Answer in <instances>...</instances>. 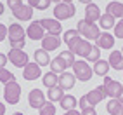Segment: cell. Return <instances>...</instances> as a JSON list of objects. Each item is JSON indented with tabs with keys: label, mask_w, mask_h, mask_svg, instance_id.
I'll return each instance as SVG.
<instances>
[{
	"label": "cell",
	"mask_w": 123,
	"mask_h": 115,
	"mask_svg": "<svg viewBox=\"0 0 123 115\" xmlns=\"http://www.w3.org/2000/svg\"><path fill=\"white\" fill-rule=\"evenodd\" d=\"M12 16L18 21H30L31 18H33V7H30L28 4H23L21 7H18V9L12 11Z\"/></svg>",
	"instance_id": "cell-12"
},
{
	"label": "cell",
	"mask_w": 123,
	"mask_h": 115,
	"mask_svg": "<svg viewBox=\"0 0 123 115\" xmlns=\"http://www.w3.org/2000/svg\"><path fill=\"white\" fill-rule=\"evenodd\" d=\"M108 63L113 70L123 72V54H121V51H111V54L108 58Z\"/></svg>",
	"instance_id": "cell-18"
},
{
	"label": "cell",
	"mask_w": 123,
	"mask_h": 115,
	"mask_svg": "<svg viewBox=\"0 0 123 115\" xmlns=\"http://www.w3.org/2000/svg\"><path fill=\"white\" fill-rule=\"evenodd\" d=\"M64 115H81V112H76V110H68Z\"/></svg>",
	"instance_id": "cell-42"
},
{
	"label": "cell",
	"mask_w": 123,
	"mask_h": 115,
	"mask_svg": "<svg viewBox=\"0 0 123 115\" xmlns=\"http://www.w3.org/2000/svg\"><path fill=\"white\" fill-rule=\"evenodd\" d=\"M121 106L123 105H121L120 100H109L106 108H108V113L109 115H121Z\"/></svg>",
	"instance_id": "cell-28"
},
{
	"label": "cell",
	"mask_w": 123,
	"mask_h": 115,
	"mask_svg": "<svg viewBox=\"0 0 123 115\" xmlns=\"http://www.w3.org/2000/svg\"><path fill=\"white\" fill-rule=\"evenodd\" d=\"M12 115H23V113H21V112H16V113H12Z\"/></svg>",
	"instance_id": "cell-48"
},
{
	"label": "cell",
	"mask_w": 123,
	"mask_h": 115,
	"mask_svg": "<svg viewBox=\"0 0 123 115\" xmlns=\"http://www.w3.org/2000/svg\"><path fill=\"white\" fill-rule=\"evenodd\" d=\"M90 51H92V44H90L88 40L81 38L80 42H78V45L75 47V51H73V54H78V56H81V58H87Z\"/></svg>",
	"instance_id": "cell-22"
},
{
	"label": "cell",
	"mask_w": 123,
	"mask_h": 115,
	"mask_svg": "<svg viewBox=\"0 0 123 115\" xmlns=\"http://www.w3.org/2000/svg\"><path fill=\"white\" fill-rule=\"evenodd\" d=\"M52 2H54V4H59V2H61V0H52Z\"/></svg>",
	"instance_id": "cell-49"
},
{
	"label": "cell",
	"mask_w": 123,
	"mask_h": 115,
	"mask_svg": "<svg viewBox=\"0 0 123 115\" xmlns=\"http://www.w3.org/2000/svg\"><path fill=\"white\" fill-rule=\"evenodd\" d=\"M78 33L81 35V38H85V40H97L101 37V28H99V24H95V23H88L85 19H81L78 21Z\"/></svg>",
	"instance_id": "cell-2"
},
{
	"label": "cell",
	"mask_w": 123,
	"mask_h": 115,
	"mask_svg": "<svg viewBox=\"0 0 123 115\" xmlns=\"http://www.w3.org/2000/svg\"><path fill=\"white\" fill-rule=\"evenodd\" d=\"M114 35H116V38H123V19L116 21V24H114Z\"/></svg>",
	"instance_id": "cell-34"
},
{
	"label": "cell",
	"mask_w": 123,
	"mask_h": 115,
	"mask_svg": "<svg viewBox=\"0 0 123 115\" xmlns=\"http://www.w3.org/2000/svg\"><path fill=\"white\" fill-rule=\"evenodd\" d=\"M45 103H47V101H45V94H43V91H40V89H31L30 94H28V105L31 106V108L40 110Z\"/></svg>",
	"instance_id": "cell-8"
},
{
	"label": "cell",
	"mask_w": 123,
	"mask_h": 115,
	"mask_svg": "<svg viewBox=\"0 0 123 115\" xmlns=\"http://www.w3.org/2000/svg\"><path fill=\"white\" fill-rule=\"evenodd\" d=\"M109 63L106 61V59H99V61H95L94 63V73L95 75H99V77H108V72H109Z\"/></svg>",
	"instance_id": "cell-23"
},
{
	"label": "cell",
	"mask_w": 123,
	"mask_h": 115,
	"mask_svg": "<svg viewBox=\"0 0 123 115\" xmlns=\"http://www.w3.org/2000/svg\"><path fill=\"white\" fill-rule=\"evenodd\" d=\"M42 82L47 89H52V87H57L59 86V77H57V73L54 72H47L45 75H42Z\"/></svg>",
	"instance_id": "cell-24"
},
{
	"label": "cell",
	"mask_w": 123,
	"mask_h": 115,
	"mask_svg": "<svg viewBox=\"0 0 123 115\" xmlns=\"http://www.w3.org/2000/svg\"><path fill=\"white\" fill-rule=\"evenodd\" d=\"M87 63H95V61H99L101 59V49L97 47V45H92V51L88 52V56L85 58Z\"/></svg>",
	"instance_id": "cell-30"
},
{
	"label": "cell",
	"mask_w": 123,
	"mask_h": 115,
	"mask_svg": "<svg viewBox=\"0 0 123 115\" xmlns=\"http://www.w3.org/2000/svg\"><path fill=\"white\" fill-rule=\"evenodd\" d=\"M78 106H80L81 110H87V108L92 106V105H90V101H88V98H87V94H83V96L78 100Z\"/></svg>",
	"instance_id": "cell-35"
},
{
	"label": "cell",
	"mask_w": 123,
	"mask_h": 115,
	"mask_svg": "<svg viewBox=\"0 0 123 115\" xmlns=\"http://www.w3.org/2000/svg\"><path fill=\"white\" fill-rule=\"evenodd\" d=\"M4 11H5V5H4L2 2H0V16H2V14H4Z\"/></svg>",
	"instance_id": "cell-44"
},
{
	"label": "cell",
	"mask_w": 123,
	"mask_h": 115,
	"mask_svg": "<svg viewBox=\"0 0 123 115\" xmlns=\"http://www.w3.org/2000/svg\"><path fill=\"white\" fill-rule=\"evenodd\" d=\"M28 5H30V7H33V9H37V5H38V0H28Z\"/></svg>",
	"instance_id": "cell-41"
},
{
	"label": "cell",
	"mask_w": 123,
	"mask_h": 115,
	"mask_svg": "<svg viewBox=\"0 0 123 115\" xmlns=\"http://www.w3.org/2000/svg\"><path fill=\"white\" fill-rule=\"evenodd\" d=\"M40 24L43 26V30L47 31L49 35H57L59 37L61 35V21H57V19H50V18H45V19H40Z\"/></svg>",
	"instance_id": "cell-10"
},
{
	"label": "cell",
	"mask_w": 123,
	"mask_h": 115,
	"mask_svg": "<svg viewBox=\"0 0 123 115\" xmlns=\"http://www.w3.org/2000/svg\"><path fill=\"white\" fill-rule=\"evenodd\" d=\"M95 45L99 49H102V51H106V49H113V45H114V35L104 31V33H101V37L95 40Z\"/></svg>",
	"instance_id": "cell-17"
},
{
	"label": "cell",
	"mask_w": 123,
	"mask_h": 115,
	"mask_svg": "<svg viewBox=\"0 0 123 115\" xmlns=\"http://www.w3.org/2000/svg\"><path fill=\"white\" fill-rule=\"evenodd\" d=\"M104 87H106V93L111 100H118V98L123 94V84L113 80L111 77H104Z\"/></svg>",
	"instance_id": "cell-7"
},
{
	"label": "cell",
	"mask_w": 123,
	"mask_h": 115,
	"mask_svg": "<svg viewBox=\"0 0 123 115\" xmlns=\"http://www.w3.org/2000/svg\"><path fill=\"white\" fill-rule=\"evenodd\" d=\"M7 58H9V63H12L14 66H18V68H24L30 63L28 54L24 51H19V49H11L9 54H7Z\"/></svg>",
	"instance_id": "cell-6"
},
{
	"label": "cell",
	"mask_w": 123,
	"mask_h": 115,
	"mask_svg": "<svg viewBox=\"0 0 123 115\" xmlns=\"http://www.w3.org/2000/svg\"><path fill=\"white\" fill-rule=\"evenodd\" d=\"M50 4H52V0H38L37 9H38V11H47L49 7H50Z\"/></svg>",
	"instance_id": "cell-36"
},
{
	"label": "cell",
	"mask_w": 123,
	"mask_h": 115,
	"mask_svg": "<svg viewBox=\"0 0 123 115\" xmlns=\"http://www.w3.org/2000/svg\"><path fill=\"white\" fill-rule=\"evenodd\" d=\"M121 54H123V47H121Z\"/></svg>",
	"instance_id": "cell-51"
},
{
	"label": "cell",
	"mask_w": 123,
	"mask_h": 115,
	"mask_svg": "<svg viewBox=\"0 0 123 115\" xmlns=\"http://www.w3.org/2000/svg\"><path fill=\"white\" fill-rule=\"evenodd\" d=\"M61 2H64V4H73V0H61Z\"/></svg>",
	"instance_id": "cell-46"
},
{
	"label": "cell",
	"mask_w": 123,
	"mask_h": 115,
	"mask_svg": "<svg viewBox=\"0 0 123 115\" xmlns=\"http://www.w3.org/2000/svg\"><path fill=\"white\" fill-rule=\"evenodd\" d=\"M47 98H49V101H50V103H57V101H61L64 98V91L59 86L52 87V89H49V91H47Z\"/></svg>",
	"instance_id": "cell-26"
},
{
	"label": "cell",
	"mask_w": 123,
	"mask_h": 115,
	"mask_svg": "<svg viewBox=\"0 0 123 115\" xmlns=\"http://www.w3.org/2000/svg\"><path fill=\"white\" fill-rule=\"evenodd\" d=\"M61 58H62V59L64 61H66V65H68V66H73V65H75V54H73L71 51H68V49H66V51H62L61 54H59Z\"/></svg>",
	"instance_id": "cell-32"
},
{
	"label": "cell",
	"mask_w": 123,
	"mask_h": 115,
	"mask_svg": "<svg viewBox=\"0 0 123 115\" xmlns=\"http://www.w3.org/2000/svg\"><path fill=\"white\" fill-rule=\"evenodd\" d=\"M0 115H5V105L0 101Z\"/></svg>",
	"instance_id": "cell-43"
},
{
	"label": "cell",
	"mask_w": 123,
	"mask_h": 115,
	"mask_svg": "<svg viewBox=\"0 0 123 115\" xmlns=\"http://www.w3.org/2000/svg\"><path fill=\"white\" fill-rule=\"evenodd\" d=\"M7 61H9V58H7L5 54H2V52H0V68H5Z\"/></svg>",
	"instance_id": "cell-40"
},
{
	"label": "cell",
	"mask_w": 123,
	"mask_h": 115,
	"mask_svg": "<svg viewBox=\"0 0 123 115\" xmlns=\"http://www.w3.org/2000/svg\"><path fill=\"white\" fill-rule=\"evenodd\" d=\"M21 5H23V0H7V7H9L11 11L18 9V7H21Z\"/></svg>",
	"instance_id": "cell-37"
},
{
	"label": "cell",
	"mask_w": 123,
	"mask_h": 115,
	"mask_svg": "<svg viewBox=\"0 0 123 115\" xmlns=\"http://www.w3.org/2000/svg\"><path fill=\"white\" fill-rule=\"evenodd\" d=\"M9 30V42H11V49H19L23 51L24 44H26V30H24L19 23H12L7 26Z\"/></svg>",
	"instance_id": "cell-1"
},
{
	"label": "cell",
	"mask_w": 123,
	"mask_h": 115,
	"mask_svg": "<svg viewBox=\"0 0 123 115\" xmlns=\"http://www.w3.org/2000/svg\"><path fill=\"white\" fill-rule=\"evenodd\" d=\"M5 37H9V30H7L5 24L0 23V42H2V40H5Z\"/></svg>",
	"instance_id": "cell-38"
},
{
	"label": "cell",
	"mask_w": 123,
	"mask_h": 115,
	"mask_svg": "<svg viewBox=\"0 0 123 115\" xmlns=\"http://www.w3.org/2000/svg\"><path fill=\"white\" fill-rule=\"evenodd\" d=\"M101 9H99V5H95L94 2L92 4H88L85 7V21L88 23H95V21H99L101 19Z\"/></svg>",
	"instance_id": "cell-15"
},
{
	"label": "cell",
	"mask_w": 123,
	"mask_h": 115,
	"mask_svg": "<svg viewBox=\"0 0 123 115\" xmlns=\"http://www.w3.org/2000/svg\"><path fill=\"white\" fill-rule=\"evenodd\" d=\"M75 82H76L75 73L64 72V73L59 75V87L62 89V91H69V89H73V87H75Z\"/></svg>",
	"instance_id": "cell-14"
},
{
	"label": "cell",
	"mask_w": 123,
	"mask_h": 115,
	"mask_svg": "<svg viewBox=\"0 0 123 115\" xmlns=\"http://www.w3.org/2000/svg\"><path fill=\"white\" fill-rule=\"evenodd\" d=\"M61 103V108H64V110H75V106L78 105V100L75 96H71V94H64V98L59 101Z\"/></svg>",
	"instance_id": "cell-25"
},
{
	"label": "cell",
	"mask_w": 123,
	"mask_h": 115,
	"mask_svg": "<svg viewBox=\"0 0 123 115\" xmlns=\"http://www.w3.org/2000/svg\"><path fill=\"white\" fill-rule=\"evenodd\" d=\"M81 115H97L95 106H90V108H87V110H81Z\"/></svg>",
	"instance_id": "cell-39"
},
{
	"label": "cell",
	"mask_w": 123,
	"mask_h": 115,
	"mask_svg": "<svg viewBox=\"0 0 123 115\" xmlns=\"http://www.w3.org/2000/svg\"><path fill=\"white\" fill-rule=\"evenodd\" d=\"M55 105L50 103V101H47L42 108H40V115H55Z\"/></svg>",
	"instance_id": "cell-31"
},
{
	"label": "cell",
	"mask_w": 123,
	"mask_h": 115,
	"mask_svg": "<svg viewBox=\"0 0 123 115\" xmlns=\"http://www.w3.org/2000/svg\"><path fill=\"white\" fill-rule=\"evenodd\" d=\"M23 77L26 80H37L42 77V70L37 63H28L26 66L23 68Z\"/></svg>",
	"instance_id": "cell-13"
},
{
	"label": "cell",
	"mask_w": 123,
	"mask_h": 115,
	"mask_svg": "<svg viewBox=\"0 0 123 115\" xmlns=\"http://www.w3.org/2000/svg\"><path fill=\"white\" fill-rule=\"evenodd\" d=\"M80 33H78V30H66L64 31V37H62V40H64V44H69L75 37H78Z\"/></svg>",
	"instance_id": "cell-33"
},
{
	"label": "cell",
	"mask_w": 123,
	"mask_h": 115,
	"mask_svg": "<svg viewBox=\"0 0 123 115\" xmlns=\"http://www.w3.org/2000/svg\"><path fill=\"white\" fill-rule=\"evenodd\" d=\"M4 98L9 105H16L21 100V86L16 80L9 82V84L4 86Z\"/></svg>",
	"instance_id": "cell-5"
},
{
	"label": "cell",
	"mask_w": 123,
	"mask_h": 115,
	"mask_svg": "<svg viewBox=\"0 0 123 115\" xmlns=\"http://www.w3.org/2000/svg\"><path fill=\"white\" fill-rule=\"evenodd\" d=\"M75 14H76V7L73 5V4L59 2V4H55V7H54V19H57V21L71 19Z\"/></svg>",
	"instance_id": "cell-4"
},
{
	"label": "cell",
	"mask_w": 123,
	"mask_h": 115,
	"mask_svg": "<svg viewBox=\"0 0 123 115\" xmlns=\"http://www.w3.org/2000/svg\"><path fill=\"white\" fill-rule=\"evenodd\" d=\"M12 80H16V77H14L12 72H9L7 68H0V82H2L4 86L9 84V82H12Z\"/></svg>",
	"instance_id": "cell-29"
},
{
	"label": "cell",
	"mask_w": 123,
	"mask_h": 115,
	"mask_svg": "<svg viewBox=\"0 0 123 115\" xmlns=\"http://www.w3.org/2000/svg\"><path fill=\"white\" fill-rule=\"evenodd\" d=\"M59 45H61V37H57V35H45L42 40V49H45L47 52L59 49Z\"/></svg>",
	"instance_id": "cell-16"
},
{
	"label": "cell",
	"mask_w": 123,
	"mask_h": 115,
	"mask_svg": "<svg viewBox=\"0 0 123 115\" xmlns=\"http://www.w3.org/2000/svg\"><path fill=\"white\" fill-rule=\"evenodd\" d=\"M121 115H123V106H121Z\"/></svg>",
	"instance_id": "cell-50"
},
{
	"label": "cell",
	"mask_w": 123,
	"mask_h": 115,
	"mask_svg": "<svg viewBox=\"0 0 123 115\" xmlns=\"http://www.w3.org/2000/svg\"><path fill=\"white\" fill-rule=\"evenodd\" d=\"M33 58H35V63L38 66H47V65H50V61H52L45 49H37L33 52Z\"/></svg>",
	"instance_id": "cell-20"
},
{
	"label": "cell",
	"mask_w": 123,
	"mask_h": 115,
	"mask_svg": "<svg viewBox=\"0 0 123 115\" xmlns=\"http://www.w3.org/2000/svg\"><path fill=\"white\" fill-rule=\"evenodd\" d=\"M114 21H116V19H114L111 14L106 12V14L101 16V19H99V28H102V30H111V28H114V24H116Z\"/></svg>",
	"instance_id": "cell-27"
},
{
	"label": "cell",
	"mask_w": 123,
	"mask_h": 115,
	"mask_svg": "<svg viewBox=\"0 0 123 115\" xmlns=\"http://www.w3.org/2000/svg\"><path fill=\"white\" fill-rule=\"evenodd\" d=\"M118 100H120V101H121V105H123V94H121V96L118 98Z\"/></svg>",
	"instance_id": "cell-47"
},
{
	"label": "cell",
	"mask_w": 123,
	"mask_h": 115,
	"mask_svg": "<svg viewBox=\"0 0 123 115\" xmlns=\"http://www.w3.org/2000/svg\"><path fill=\"white\" fill-rule=\"evenodd\" d=\"M87 98H88V101H90V105H92V106L99 105L102 100H106V98H108L106 87H104V86H97L95 89H92V91L87 94Z\"/></svg>",
	"instance_id": "cell-11"
},
{
	"label": "cell",
	"mask_w": 123,
	"mask_h": 115,
	"mask_svg": "<svg viewBox=\"0 0 123 115\" xmlns=\"http://www.w3.org/2000/svg\"><path fill=\"white\" fill-rule=\"evenodd\" d=\"M66 68H68V65H66V61H64L61 56H55L54 59L50 61V72L57 73V75L64 73V72H66Z\"/></svg>",
	"instance_id": "cell-21"
},
{
	"label": "cell",
	"mask_w": 123,
	"mask_h": 115,
	"mask_svg": "<svg viewBox=\"0 0 123 115\" xmlns=\"http://www.w3.org/2000/svg\"><path fill=\"white\" fill-rule=\"evenodd\" d=\"M26 37H30L31 40H43V37H45V30H43L42 24H40V19H38V21H33V23H30V26L26 28Z\"/></svg>",
	"instance_id": "cell-9"
},
{
	"label": "cell",
	"mask_w": 123,
	"mask_h": 115,
	"mask_svg": "<svg viewBox=\"0 0 123 115\" xmlns=\"http://www.w3.org/2000/svg\"><path fill=\"white\" fill-rule=\"evenodd\" d=\"M78 2H81V4H85V5H88V4H92V0H78Z\"/></svg>",
	"instance_id": "cell-45"
},
{
	"label": "cell",
	"mask_w": 123,
	"mask_h": 115,
	"mask_svg": "<svg viewBox=\"0 0 123 115\" xmlns=\"http://www.w3.org/2000/svg\"><path fill=\"white\" fill-rule=\"evenodd\" d=\"M73 73H75L76 80H81V82H88L90 79H92L94 75V70L88 66V63L83 61V59H78L75 61V65H73Z\"/></svg>",
	"instance_id": "cell-3"
},
{
	"label": "cell",
	"mask_w": 123,
	"mask_h": 115,
	"mask_svg": "<svg viewBox=\"0 0 123 115\" xmlns=\"http://www.w3.org/2000/svg\"><path fill=\"white\" fill-rule=\"evenodd\" d=\"M106 12L111 14L114 19H116V18L123 19V4H121V2H114V0H111V2L108 4V7H106Z\"/></svg>",
	"instance_id": "cell-19"
}]
</instances>
